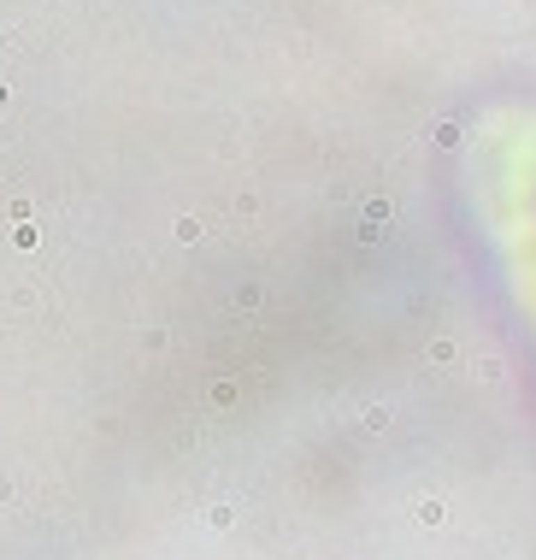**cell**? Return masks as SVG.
<instances>
[{"mask_svg":"<svg viewBox=\"0 0 536 560\" xmlns=\"http://www.w3.org/2000/svg\"><path fill=\"white\" fill-rule=\"evenodd\" d=\"M201 236H206L201 218H177V242H201Z\"/></svg>","mask_w":536,"mask_h":560,"instance_id":"obj_1","label":"cell"},{"mask_svg":"<svg viewBox=\"0 0 536 560\" xmlns=\"http://www.w3.org/2000/svg\"><path fill=\"white\" fill-rule=\"evenodd\" d=\"M366 224H371L366 236H377V224H389V201H371V207H366Z\"/></svg>","mask_w":536,"mask_h":560,"instance_id":"obj_2","label":"cell"},{"mask_svg":"<svg viewBox=\"0 0 536 560\" xmlns=\"http://www.w3.org/2000/svg\"><path fill=\"white\" fill-rule=\"evenodd\" d=\"M230 519H236V507H224V502H218V507H206V525H218V531H224Z\"/></svg>","mask_w":536,"mask_h":560,"instance_id":"obj_4","label":"cell"},{"mask_svg":"<svg viewBox=\"0 0 536 560\" xmlns=\"http://www.w3.org/2000/svg\"><path fill=\"white\" fill-rule=\"evenodd\" d=\"M430 360H436V366H448V360H454V342H448V336H442V342H430Z\"/></svg>","mask_w":536,"mask_h":560,"instance_id":"obj_7","label":"cell"},{"mask_svg":"<svg viewBox=\"0 0 536 560\" xmlns=\"http://www.w3.org/2000/svg\"><path fill=\"white\" fill-rule=\"evenodd\" d=\"M419 519H425V525H442L448 513H442V502H419Z\"/></svg>","mask_w":536,"mask_h":560,"instance_id":"obj_5","label":"cell"},{"mask_svg":"<svg viewBox=\"0 0 536 560\" xmlns=\"http://www.w3.org/2000/svg\"><path fill=\"white\" fill-rule=\"evenodd\" d=\"M389 419H395L389 407H366V425H371V431H383V425H389Z\"/></svg>","mask_w":536,"mask_h":560,"instance_id":"obj_6","label":"cell"},{"mask_svg":"<svg viewBox=\"0 0 536 560\" xmlns=\"http://www.w3.org/2000/svg\"><path fill=\"white\" fill-rule=\"evenodd\" d=\"M12 242H18V248H35V224L18 218V224H12Z\"/></svg>","mask_w":536,"mask_h":560,"instance_id":"obj_3","label":"cell"},{"mask_svg":"<svg viewBox=\"0 0 536 560\" xmlns=\"http://www.w3.org/2000/svg\"><path fill=\"white\" fill-rule=\"evenodd\" d=\"M0 106H6V83H0Z\"/></svg>","mask_w":536,"mask_h":560,"instance_id":"obj_8","label":"cell"}]
</instances>
